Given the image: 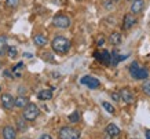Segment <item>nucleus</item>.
Listing matches in <instances>:
<instances>
[{"label":"nucleus","instance_id":"30","mask_svg":"<svg viewBox=\"0 0 150 139\" xmlns=\"http://www.w3.org/2000/svg\"><path fill=\"white\" fill-rule=\"evenodd\" d=\"M39 139H52V138H51V135H48V134H43L41 136H39Z\"/></svg>","mask_w":150,"mask_h":139},{"label":"nucleus","instance_id":"8","mask_svg":"<svg viewBox=\"0 0 150 139\" xmlns=\"http://www.w3.org/2000/svg\"><path fill=\"white\" fill-rule=\"evenodd\" d=\"M137 23V18H135V15L132 13H128L124 15V18H123V29L124 30H129L134 25Z\"/></svg>","mask_w":150,"mask_h":139},{"label":"nucleus","instance_id":"19","mask_svg":"<svg viewBox=\"0 0 150 139\" xmlns=\"http://www.w3.org/2000/svg\"><path fill=\"white\" fill-rule=\"evenodd\" d=\"M7 50H8V47H7V37L3 35V36H0V55H4L7 52Z\"/></svg>","mask_w":150,"mask_h":139},{"label":"nucleus","instance_id":"14","mask_svg":"<svg viewBox=\"0 0 150 139\" xmlns=\"http://www.w3.org/2000/svg\"><path fill=\"white\" fill-rule=\"evenodd\" d=\"M121 41H123V36H121V33L120 32H113V33H110L109 36V43L112 45H118L121 44Z\"/></svg>","mask_w":150,"mask_h":139},{"label":"nucleus","instance_id":"31","mask_svg":"<svg viewBox=\"0 0 150 139\" xmlns=\"http://www.w3.org/2000/svg\"><path fill=\"white\" fill-rule=\"evenodd\" d=\"M145 135H146V139H150V130H146Z\"/></svg>","mask_w":150,"mask_h":139},{"label":"nucleus","instance_id":"1","mask_svg":"<svg viewBox=\"0 0 150 139\" xmlns=\"http://www.w3.org/2000/svg\"><path fill=\"white\" fill-rule=\"evenodd\" d=\"M70 47H72L70 40L65 36H59L58 35V36H55L54 39H52V41H51V48H52V51L59 55L68 54Z\"/></svg>","mask_w":150,"mask_h":139},{"label":"nucleus","instance_id":"26","mask_svg":"<svg viewBox=\"0 0 150 139\" xmlns=\"http://www.w3.org/2000/svg\"><path fill=\"white\" fill-rule=\"evenodd\" d=\"M113 3H114V0H102V4H103V7L106 10L113 9Z\"/></svg>","mask_w":150,"mask_h":139},{"label":"nucleus","instance_id":"32","mask_svg":"<svg viewBox=\"0 0 150 139\" xmlns=\"http://www.w3.org/2000/svg\"><path fill=\"white\" fill-rule=\"evenodd\" d=\"M22 139H28V138H22Z\"/></svg>","mask_w":150,"mask_h":139},{"label":"nucleus","instance_id":"21","mask_svg":"<svg viewBox=\"0 0 150 139\" xmlns=\"http://www.w3.org/2000/svg\"><path fill=\"white\" fill-rule=\"evenodd\" d=\"M102 106H103V109L106 110L108 113H110V114H114V112H116V109H114V106L112 105V103L106 102V101H103L102 102Z\"/></svg>","mask_w":150,"mask_h":139},{"label":"nucleus","instance_id":"25","mask_svg":"<svg viewBox=\"0 0 150 139\" xmlns=\"http://www.w3.org/2000/svg\"><path fill=\"white\" fill-rule=\"evenodd\" d=\"M139 63L137 62V61H134V62L131 63V65H129V74H132V73H135L138 70V69H139Z\"/></svg>","mask_w":150,"mask_h":139},{"label":"nucleus","instance_id":"5","mask_svg":"<svg viewBox=\"0 0 150 139\" xmlns=\"http://www.w3.org/2000/svg\"><path fill=\"white\" fill-rule=\"evenodd\" d=\"M120 128H118L116 124L110 123L106 126V130H105V139H116L120 135Z\"/></svg>","mask_w":150,"mask_h":139},{"label":"nucleus","instance_id":"29","mask_svg":"<svg viewBox=\"0 0 150 139\" xmlns=\"http://www.w3.org/2000/svg\"><path fill=\"white\" fill-rule=\"evenodd\" d=\"M96 44H98V47H100V45H103L105 44V39L102 36L99 37V39H98V41H96Z\"/></svg>","mask_w":150,"mask_h":139},{"label":"nucleus","instance_id":"17","mask_svg":"<svg viewBox=\"0 0 150 139\" xmlns=\"http://www.w3.org/2000/svg\"><path fill=\"white\" fill-rule=\"evenodd\" d=\"M33 43L37 45V47H43V45L47 44V37L44 35H36L33 37Z\"/></svg>","mask_w":150,"mask_h":139},{"label":"nucleus","instance_id":"15","mask_svg":"<svg viewBox=\"0 0 150 139\" xmlns=\"http://www.w3.org/2000/svg\"><path fill=\"white\" fill-rule=\"evenodd\" d=\"M127 57H128V55H118V51H117V50H114L113 52H112V65H114V66H116L118 62L124 61Z\"/></svg>","mask_w":150,"mask_h":139},{"label":"nucleus","instance_id":"28","mask_svg":"<svg viewBox=\"0 0 150 139\" xmlns=\"http://www.w3.org/2000/svg\"><path fill=\"white\" fill-rule=\"evenodd\" d=\"M110 96H112V99H113V101H116V102L121 101V95H120V92H112V94H110Z\"/></svg>","mask_w":150,"mask_h":139},{"label":"nucleus","instance_id":"7","mask_svg":"<svg viewBox=\"0 0 150 139\" xmlns=\"http://www.w3.org/2000/svg\"><path fill=\"white\" fill-rule=\"evenodd\" d=\"M80 83L84 85H87L88 88H92V90H95V88H98L100 85V81L96 79V77H92V76H84L81 77V80H80Z\"/></svg>","mask_w":150,"mask_h":139},{"label":"nucleus","instance_id":"3","mask_svg":"<svg viewBox=\"0 0 150 139\" xmlns=\"http://www.w3.org/2000/svg\"><path fill=\"white\" fill-rule=\"evenodd\" d=\"M59 139H80V131L73 127H62L59 130Z\"/></svg>","mask_w":150,"mask_h":139},{"label":"nucleus","instance_id":"36","mask_svg":"<svg viewBox=\"0 0 150 139\" xmlns=\"http://www.w3.org/2000/svg\"><path fill=\"white\" fill-rule=\"evenodd\" d=\"M131 1H134V0H131Z\"/></svg>","mask_w":150,"mask_h":139},{"label":"nucleus","instance_id":"27","mask_svg":"<svg viewBox=\"0 0 150 139\" xmlns=\"http://www.w3.org/2000/svg\"><path fill=\"white\" fill-rule=\"evenodd\" d=\"M6 4H7V7H10V9H15V7L19 4V0H6Z\"/></svg>","mask_w":150,"mask_h":139},{"label":"nucleus","instance_id":"33","mask_svg":"<svg viewBox=\"0 0 150 139\" xmlns=\"http://www.w3.org/2000/svg\"><path fill=\"white\" fill-rule=\"evenodd\" d=\"M114 1H118V0H114Z\"/></svg>","mask_w":150,"mask_h":139},{"label":"nucleus","instance_id":"11","mask_svg":"<svg viewBox=\"0 0 150 139\" xmlns=\"http://www.w3.org/2000/svg\"><path fill=\"white\" fill-rule=\"evenodd\" d=\"M3 139H17V130L13 126H4L1 131Z\"/></svg>","mask_w":150,"mask_h":139},{"label":"nucleus","instance_id":"34","mask_svg":"<svg viewBox=\"0 0 150 139\" xmlns=\"http://www.w3.org/2000/svg\"><path fill=\"white\" fill-rule=\"evenodd\" d=\"M0 66H1V63H0Z\"/></svg>","mask_w":150,"mask_h":139},{"label":"nucleus","instance_id":"10","mask_svg":"<svg viewBox=\"0 0 150 139\" xmlns=\"http://www.w3.org/2000/svg\"><path fill=\"white\" fill-rule=\"evenodd\" d=\"M120 95H121V101L125 103H134V101H135L134 91L131 88H128V87H125V88H123L120 91Z\"/></svg>","mask_w":150,"mask_h":139},{"label":"nucleus","instance_id":"35","mask_svg":"<svg viewBox=\"0 0 150 139\" xmlns=\"http://www.w3.org/2000/svg\"><path fill=\"white\" fill-rule=\"evenodd\" d=\"M0 91H1V88H0Z\"/></svg>","mask_w":150,"mask_h":139},{"label":"nucleus","instance_id":"9","mask_svg":"<svg viewBox=\"0 0 150 139\" xmlns=\"http://www.w3.org/2000/svg\"><path fill=\"white\" fill-rule=\"evenodd\" d=\"M1 106L6 109V110H10L15 106V98H13L11 94H3L1 95Z\"/></svg>","mask_w":150,"mask_h":139},{"label":"nucleus","instance_id":"20","mask_svg":"<svg viewBox=\"0 0 150 139\" xmlns=\"http://www.w3.org/2000/svg\"><path fill=\"white\" fill-rule=\"evenodd\" d=\"M28 120H25L23 117H21V118H18L17 120V128H18V131H21V132H23V131L28 130Z\"/></svg>","mask_w":150,"mask_h":139},{"label":"nucleus","instance_id":"16","mask_svg":"<svg viewBox=\"0 0 150 139\" xmlns=\"http://www.w3.org/2000/svg\"><path fill=\"white\" fill-rule=\"evenodd\" d=\"M28 103H29V101H28L26 96H18V98H15V108H19V109H25L28 106Z\"/></svg>","mask_w":150,"mask_h":139},{"label":"nucleus","instance_id":"23","mask_svg":"<svg viewBox=\"0 0 150 139\" xmlns=\"http://www.w3.org/2000/svg\"><path fill=\"white\" fill-rule=\"evenodd\" d=\"M68 118H69V121H70V123H77V121L80 120V113L76 110V112H73L72 114L68 117Z\"/></svg>","mask_w":150,"mask_h":139},{"label":"nucleus","instance_id":"13","mask_svg":"<svg viewBox=\"0 0 150 139\" xmlns=\"http://www.w3.org/2000/svg\"><path fill=\"white\" fill-rule=\"evenodd\" d=\"M135 80H147V77H149V70L146 69V67H139L135 73H132L131 74Z\"/></svg>","mask_w":150,"mask_h":139},{"label":"nucleus","instance_id":"24","mask_svg":"<svg viewBox=\"0 0 150 139\" xmlns=\"http://www.w3.org/2000/svg\"><path fill=\"white\" fill-rule=\"evenodd\" d=\"M7 54H8L10 58H15V57L18 55V50H17V47H8Z\"/></svg>","mask_w":150,"mask_h":139},{"label":"nucleus","instance_id":"4","mask_svg":"<svg viewBox=\"0 0 150 139\" xmlns=\"http://www.w3.org/2000/svg\"><path fill=\"white\" fill-rule=\"evenodd\" d=\"M52 25L59 29H68L70 26V18L65 14H57L52 18Z\"/></svg>","mask_w":150,"mask_h":139},{"label":"nucleus","instance_id":"6","mask_svg":"<svg viewBox=\"0 0 150 139\" xmlns=\"http://www.w3.org/2000/svg\"><path fill=\"white\" fill-rule=\"evenodd\" d=\"M94 57H95L100 63L106 65V66L112 63V55H110V52L108 51V50H103V51H100V52L96 51V52H94Z\"/></svg>","mask_w":150,"mask_h":139},{"label":"nucleus","instance_id":"22","mask_svg":"<svg viewBox=\"0 0 150 139\" xmlns=\"http://www.w3.org/2000/svg\"><path fill=\"white\" fill-rule=\"evenodd\" d=\"M142 91H143L147 96H150V80L143 81V84H142Z\"/></svg>","mask_w":150,"mask_h":139},{"label":"nucleus","instance_id":"12","mask_svg":"<svg viewBox=\"0 0 150 139\" xmlns=\"http://www.w3.org/2000/svg\"><path fill=\"white\" fill-rule=\"evenodd\" d=\"M145 0H134L131 4V13L134 14V15H138V14H141L142 11H143V9H145Z\"/></svg>","mask_w":150,"mask_h":139},{"label":"nucleus","instance_id":"18","mask_svg":"<svg viewBox=\"0 0 150 139\" xmlns=\"http://www.w3.org/2000/svg\"><path fill=\"white\" fill-rule=\"evenodd\" d=\"M37 98L41 99V101H48V99L52 98V91L51 90H41L39 94H37Z\"/></svg>","mask_w":150,"mask_h":139},{"label":"nucleus","instance_id":"2","mask_svg":"<svg viewBox=\"0 0 150 139\" xmlns=\"http://www.w3.org/2000/svg\"><path fill=\"white\" fill-rule=\"evenodd\" d=\"M40 114V109L36 103H28V106L23 109L22 117L28 121H35Z\"/></svg>","mask_w":150,"mask_h":139}]
</instances>
